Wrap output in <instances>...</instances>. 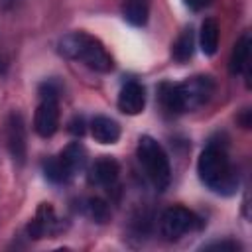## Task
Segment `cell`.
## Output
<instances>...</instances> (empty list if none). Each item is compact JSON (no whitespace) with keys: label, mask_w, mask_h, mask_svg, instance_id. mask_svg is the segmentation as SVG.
Instances as JSON below:
<instances>
[{"label":"cell","mask_w":252,"mask_h":252,"mask_svg":"<svg viewBox=\"0 0 252 252\" xmlns=\"http://www.w3.org/2000/svg\"><path fill=\"white\" fill-rule=\"evenodd\" d=\"M158 93L161 106L169 114H181L209 102L215 93V83L211 77L197 75L185 83H161Z\"/></svg>","instance_id":"6da1fadb"},{"label":"cell","mask_w":252,"mask_h":252,"mask_svg":"<svg viewBox=\"0 0 252 252\" xmlns=\"http://www.w3.org/2000/svg\"><path fill=\"white\" fill-rule=\"evenodd\" d=\"M199 179L219 195H232L238 187L236 167L230 163L224 146L211 142L199 156L197 161Z\"/></svg>","instance_id":"7a4b0ae2"},{"label":"cell","mask_w":252,"mask_h":252,"mask_svg":"<svg viewBox=\"0 0 252 252\" xmlns=\"http://www.w3.org/2000/svg\"><path fill=\"white\" fill-rule=\"evenodd\" d=\"M59 53L65 55L67 59L81 61L89 69L98 71V73H108L114 67L112 57L108 55L104 45L96 37L85 32H71L63 35L59 39Z\"/></svg>","instance_id":"3957f363"},{"label":"cell","mask_w":252,"mask_h":252,"mask_svg":"<svg viewBox=\"0 0 252 252\" xmlns=\"http://www.w3.org/2000/svg\"><path fill=\"white\" fill-rule=\"evenodd\" d=\"M136 156L152 185L158 191H163L171 181V165L161 144L152 136H142L136 148Z\"/></svg>","instance_id":"277c9868"},{"label":"cell","mask_w":252,"mask_h":252,"mask_svg":"<svg viewBox=\"0 0 252 252\" xmlns=\"http://www.w3.org/2000/svg\"><path fill=\"white\" fill-rule=\"evenodd\" d=\"M197 226V217L185 207H169L159 217V232L165 240H177Z\"/></svg>","instance_id":"5b68a950"},{"label":"cell","mask_w":252,"mask_h":252,"mask_svg":"<svg viewBox=\"0 0 252 252\" xmlns=\"http://www.w3.org/2000/svg\"><path fill=\"white\" fill-rule=\"evenodd\" d=\"M59 128V104L53 96H41L33 114V130L41 138H49Z\"/></svg>","instance_id":"8992f818"},{"label":"cell","mask_w":252,"mask_h":252,"mask_svg":"<svg viewBox=\"0 0 252 252\" xmlns=\"http://www.w3.org/2000/svg\"><path fill=\"white\" fill-rule=\"evenodd\" d=\"M6 146L10 156L14 158V161L24 163L26 159V126H24V118L18 112H12L8 116L6 122Z\"/></svg>","instance_id":"52a82bcc"},{"label":"cell","mask_w":252,"mask_h":252,"mask_svg":"<svg viewBox=\"0 0 252 252\" xmlns=\"http://www.w3.org/2000/svg\"><path fill=\"white\" fill-rule=\"evenodd\" d=\"M146 106V91L140 83L136 81H130L126 83L122 89H120V94H118V108L120 112L124 114H140Z\"/></svg>","instance_id":"ba28073f"},{"label":"cell","mask_w":252,"mask_h":252,"mask_svg":"<svg viewBox=\"0 0 252 252\" xmlns=\"http://www.w3.org/2000/svg\"><path fill=\"white\" fill-rule=\"evenodd\" d=\"M250 47H252L250 33H242L238 37V41L234 43L232 53H230V61H228V69L232 75L244 73L246 77H250Z\"/></svg>","instance_id":"9c48e42d"},{"label":"cell","mask_w":252,"mask_h":252,"mask_svg":"<svg viewBox=\"0 0 252 252\" xmlns=\"http://www.w3.org/2000/svg\"><path fill=\"white\" fill-rule=\"evenodd\" d=\"M118 173H120V167H118L116 159H112V158H100V159H96L93 163L91 173H89V181L94 183V185L106 187V185H112L118 179Z\"/></svg>","instance_id":"30bf717a"},{"label":"cell","mask_w":252,"mask_h":252,"mask_svg":"<svg viewBox=\"0 0 252 252\" xmlns=\"http://www.w3.org/2000/svg\"><path fill=\"white\" fill-rule=\"evenodd\" d=\"M91 134L98 144H114L120 138V126L108 116H94L91 122Z\"/></svg>","instance_id":"8fae6325"},{"label":"cell","mask_w":252,"mask_h":252,"mask_svg":"<svg viewBox=\"0 0 252 252\" xmlns=\"http://www.w3.org/2000/svg\"><path fill=\"white\" fill-rule=\"evenodd\" d=\"M219 37H220V32H219L217 20H213V18L203 20L201 32H199V45H201V51L205 55H215L217 53V49H219Z\"/></svg>","instance_id":"7c38bea8"},{"label":"cell","mask_w":252,"mask_h":252,"mask_svg":"<svg viewBox=\"0 0 252 252\" xmlns=\"http://www.w3.org/2000/svg\"><path fill=\"white\" fill-rule=\"evenodd\" d=\"M148 14H150L148 0H124L122 4V16L132 26H144L148 22Z\"/></svg>","instance_id":"4fadbf2b"},{"label":"cell","mask_w":252,"mask_h":252,"mask_svg":"<svg viewBox=\"0 0 252 252\" xmlns=\"http://www.w3.org/2000/svg\"><path fill=\"white\" fill-rule=\"evenodd\" d=\"M193 51H195V33H193L191 28H187L175 39V43L171 47V55H173L175 61L185 63V61H189L193 57Z\"/></svg>","instance_id":"5bb4252c"},{"label":"cell","mask_w":252,"mask_h":252,"mask_svg":"<svg viewBox=\"0 0 252 252\" xmlns=\"http://www.w3.org/2000/svg\"><path fill=\"white\" fill-rule=\"evenodd\" d=\"M61 161L67 165V169L71 171V175H75L77 171H81L85 167V161H87V152L85 148L79 144V142H73L69 144L61 154H59Z\"/></svg>","instance_id":"9a60e30c"},{"label":"cell","mask_w":252,"mask_h":252,"mask_svg":"<svg viewBox=\"0 0 252 252\" xmlns=\"http://www.w3.org/2000/svg\"><path fill=\"white\" fill-rule=\"evenodd\" d=\"M43 173H45V177L49 179V181H53V183H65V181H69L73 175H71V171L67 169V165L61 161V158L57 156V158H51V159H47L45 163H43Z\"/></svg>","instance_id":"2e32d148"},{"label":"cell","mask_w":252,"mask_h":252,"mask_svg":"<svg viewBox=\"0 0 252 252\" xmlns=\"http://www.w3.org/2000/svg\"><path fill=\"white\" fill-rule=\"evenodd\" d=\"M87 213L96 222H106L108 217H110V211H108V207L102 199H89L87 201Z\"/></svg>","instance_id":"e0dca14e"},{"label":"cell","mask_w":252,"mask_h":252,"mask_svg":"<svg viewBox=\"0 0 252 252\" xmlns=\"http://www.w3.org/2000/svg\"><path fill=\"white\" fill-rule=\"evenodd\" d=\"M69 132L75 134V136H83L85 134V118L83 116H75L69 122Z\"/></svg>","instance_id":"ac0fdd59"},{"label":"cell","mask_w":252,"mask_h":252,"mask_svg":"<svg viewBox=\"0 0 252 252\" xmlns=\"http://www.w3.org/2000/svg\"><path fill=\"white\" fill-rule=\"evenodd\" d=\"M207 250H226V252H234V250H238L240 246L236 244V242H230V240H226V242H213V244H209V246H205Z\"/></svg>","instance_id":"d6986e66"},{"label":"cell","mask_w":252,"mask_h":252,"mask_svg":"<svg viewBox=\"0 0 252 252\" xmlns=\"http://www.w3.org/2000/svg\"><path fill=\"white\" fill-rule=\"evenodd\" d=\"M185 2H187V6H191L193 10H199V8H203V6L209 4V0H185Z\"/></svg>","instance_id":"ffe728a7"}]
</instances>
